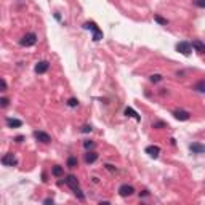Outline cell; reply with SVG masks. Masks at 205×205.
<instances>
[{
  "mask_svg": "<svg viewBox=\"0 0 205 205\" xmlns=\"http://www.w3.org/2000/svg\"><path fill=\"white\" fill-rule=\"evenodd\" d=\"M176 50H178L181 55L189 56L191 55V50H192V45L188 44V42H180V44H176Z\"/></svg>",
  "mask_w": 205,
  "mask_h": 205,
  "instance_id": "obj_3",
  "label": "cell"
},
{
  "mask_svg": "<svg viewBox=\"0 0 205 205\" xmlns=\"http://www.w3.org/2000/svg\"><path fill=\"white\" fill-rule=\"evenodd\" d=\"M48 67H50V63L48 61H40V63H37V66H35V72L37 74H45L48 70Z\"/></svg>",
  "mask_w": 205,
  "mask_h": 205,
  "instance_id": "obj_7",
  "label": "cell"
},
{
  "mask_svg": "<svg viewBox=\"0 0 205 205\" xmlns=\"http://www.w3.org/2000/svg\"><path fill=\"white\" fill-rule=\"evenodd\" d=\"M133 192H135V189H133V186H130V184H122V186L119 188V194L122 196V197H128Z\"/></svg>",
  "mask_w": 205,
  "mask_h": 205,
  "instance_id": "obj_5",
  "label": "cell"
},
{
  "mask_svg": "<svg viewBox=\"0 0 205 205\" xmlns=\"http://www.w3.org/2000/svg\"><path fill=\"white\" fill-rule=\"evenodd\" d=\"M67 104L70 106V108H77V106H79V101H77L75 98H70V100L67 101Z\"/></svg>",
  "mask_w": 205,
  "mask_h": 205,
  "instance_id": "obj_22",
  "label": "cell"
},
{
  "mask_svg": "<svg viewBox=\"0 0 205 205\" xmlns=\"http://www.w3.org/2000/svg\"><path fill=\"white\" fill-rule=\"evenodd\" d=\"M106 168H108V170H111V172H116V167H114V165H111V164L106 165Z\"/></svg>",
  "mask_w": 205,
  "mask_h": 205,
  "instance_id": "obj_29",
  "label": "cell"
},
{
  "mask_svg": "<svg viewBox=\"0 0 205 205\" xmlns=\"http://www.w3.org/2000/svg\"><path fill=\"white\" fill-rule=\"evenodd\" d=\"M34 136L37 138L40 143H50L51 141V136L48 135V133H45V131H39L37 130V131H34Z\"/></svg>",
  "mask_w": 205,
  "mask_h": 205,
  "instance_id": "obj_6",
  "label": "cell"
},
{
  "mask_svg": "<svg viewBox=\"0 0 205 205\" xmlns=\"http://www.w3.org/2000/svg\"><path fill=\"white\" fill-rule=\"evenodd\" d=\"M0 85H2V91H6V82L2 79V80H0Z\"/></svg>",
  "mask_w": 205,
  "mask_h": 205,
  "instance_id": "obj_28",
  "label": "cell"
},
{
  "mask_svg": "<svg viewBox=\"0 0 205 205\" xmlns=\"http://www.w3.org/2000/svg\"><path fill=\"white\" fill-rule=\"evenodd\" d=\"M152 127H154V128H164V127H165V123H162V122H159V123H154Z\"/></svg>",
  "mask_w": 205,
  "mask_h": 205,
  "instance_id": "obj_27",
  "label": "cell"
},
{
  "mask_svg": "<svg viewBox=\"0 0 205 205\" xmlns=\"http://www.w3.org/2000/svg\"><path fill=\"white\" fill-rule=\"evenodd\" d=\"M74 194H75L77 197H79V200H85V196L82 194V191H80L79 188H77V189H74Z\"/></svg>",
  "mask_w": 205,
  "mask_h": 205,
  "instance_id": "obj_20",
  "label": "cell"
},
{
  "mask_svg": "<svg viewBox=\"0 0 205 205\" xmlns=\"http://www.w3.org/2000/svg\"><path fill=\"white\" fill-rule=\"evenodd\" d=\"M146 154H149L152 159H157L160 154V147L159 146H147L146 147Z\"/></svg>",
  "mask_w": 205,
  "mask_h": 205,
  "instance_id": "obj_10",
  "label": "cell"
},
{
  "mask_svg": "<svg viewBox=\"0 0 205 205\" xmlns=\"http://www.w3.org/2000/svg\"><path fill=\"white\" fill-rule=\"evenodd\" d=\"M162 80V75L160 74H154V75H151V82H160Z\"/></svg>",
  "mask_w": 205,
  "mask_h": 205,
  "instance_id": "obj_23",
  "label": "cell"
},
{
  "mask_svg": "<svg viewBox=\"0 0 205 205\" xmlns=\"http://www.w3.org/2000/svg\"><path fill=\"white\" fill-rule=\"evenodd\" d=\"M83 27H85V29L93 31V40H95V42H100V40L103 39V32H101V29L96 26V23H93V21H90V23H85V24H83Z\"/></svg>",
  "mask_w": 205,
  "mask_h": 205,
  "instance_id": "obj_1",
  "label": "cell"
},
{
  "mask_svg": "<svg viewBox=\"0 0 205 205\" xmlns=\"http://www.w3.org/2000/svg\"><path fill=\"white\" fill-rule=\"evenodd\" d=\"M0 103H2V108H6V106H8V98H2V100H0Z\"/></svg>",
  "mask_w": 205,
  "mask_h": 205,
  "instance_id": "obj_25",
  "label": "cell"
},
{
  "mask_svg": "<svg viewBox=\"0 0 205 205\" xmlns=\"http://www.w3.org/2000/svg\"><path fill=\"white\" fill-rule=\"evenodd\" d=\"M125 116H127V117H133V119H136L138 122L141 120V116L138 114V112H136L135 109H131V108H127V109H125Z\"/></svg>",
  "mask_w": 205,
  "mask_h": 205,
  "instance_id": "obj_13",
  "label": "cell"
},
{
  "mask_svg": "<svg viewBox=\"0 0 205 205\" xmlns=\"http://www.w3.org/2000/svg\"><path fill=\"white\" fill-rule=\"evenodd\" d=\"M23 47H32V45H35L37 44V35H35L34 32H29V34H26L23 39H21V42H19Z\"/></svg>",
  "mask_w": 205,
  "mask_h": 205,
  "instance_id": "obj_2",
  "label": "cell"
},
{
  "mask_svg": "<svg viewBox=\"0 0 205 205\" xmlns=\"http://www.w3.org/2000/svg\"><path fill=\"white\" fill-rule=\"evenodd\" d=\"M6 125L10 127V128H19L21 125H23V122H21L19 119H6Z\"/></svg>",
  "mask_w": 205,
  "mask_h": 205,
  "instance_id": "obj_12",
  "label": "cell"
},
{
  "mask_svg": "<svg viewBox=\"0 0 205 205\" xmlns=\"http://www.w3.org/2000/svg\"><path fill=\"white\" fill-rule=\"evenodd\" d=\"M23 139H24L23 136H18V138H16V143H21V141H23Z\"/></svg>",
  "mask_w": 205,
  "mask_h": 205,
  "instance_id": "obj_31",
  "label": "cell"
},
{
  "mask_svg": "<svg viewBox=\"0 0 205 205\" xmlns=\"http://www.w3.org/2000/svg\"><path fill=\"white\" fill-rule=\"evenodd\" d=\"M67 167H69V168H75V167H77V157L70 155V157L67 159Z\"/></svg>",
  "mask_w": 205,
  "mask_h": 205,
  "instance_id": "obj_17",
  "label": "cell"
},
{
  "mask_svg": "<svg viewBox=\"0 0 205 205\" xmlns=\"http://www.w3.org/2000/svg\"><path fill=\"white\" fill-rule=\"evenodd\" d=\"M2 164L3 165H6V167H15L16 164H18V160H16V157H15V154H5L3 157H2Z\"/></svg>",
  "mask_w": 205,
  "mask_h": 205,
  "instance_id": "obj_4",
  "label": "cell"
},
{
  "mask_svg": "<svg viewBox=\"0 0 205 205\" xmlns=\"http://www.w3.org/2000/svg\"><path fill=\"white\" fill-rule=\"evenodd\" d=\"M44 203H53V199H45Z\"/></svg>",
  "mask_w": 205,
  "mask_h": 205,
  "instance_id": "obj_30",
  "label": "cell"
},
{
  "mask_svg": "<svg viewBox=\"0 0 205 205\" xmlns=\"http://www.w3.org/2000/svg\"><path fill=\"white\" fill-rule=\"evenodd\" d=\"M96 159H98V154H96V152H93V151L85 154V162H87V164H93V162H95Z\"/></svg>",
  "mask_w": 205,
  "mask_h": 205,
  "instance_id": "obj_15",
  "label": "cell"
},
{
  "mask_svg": "<svg viewBox=\"0 0 205 205\" xmlns=\"http://www.w3.org/2000/svg\"><path fill=\"white\" fill-rule=\"evenodd\" d=\"M91 130H93V128H91L90 125H85V127H83V128H82V131H83V133H90Z\"/></svg>",
  "mask_w": 205,
  "mask_h": 205,
  "instance_id": "obj_26",
  "label": "cell"
},
{
  "mask_svg": "<svg viewBox=\"0 0 205 205\" xmlns=\"http://www.w3.org/2000/svg\"><path fill=\"white\" fill-rule=\"evenodd\" d=\"M196 6H199V8H205V0H194Z\"/></svg>",
  "mask_w": 205,
  "mask_h": 205,
  "instance_id": "obj_24",
  "label": "cell"
},
{
  "mask_svg": "<svg viewBox=\"0 0 205 205\" xmlns=\"http://www.w3.org/2000/svg\"><path fill=\"white\" fill-rule=\"evenodd\" d=\"M173 116H175V119H178V120H189V117H191L189 112L188 111H183V109H176L173 112Z\"/></svg>",
  "mask_w": 205,
  "mask_h": 205,
  "instance_id": "obj_9",
  "label": "cell"
},
{
  "mask_svg": "<svg viewBox=\"0 0 205 205\" xmlns=\"http://www.w3.org/2000/svg\"><path fill=\"white\" fill-rule=\"evenodd\" d=\"M154 19L157 21L159 24H162V26H167V23H168V21H167L165 18H162L160 15H154Z\"/></svg>",
  "mask_w": 205,
  "mask_h": 205,
  "instance_id": "obj_19",
  "label": "cell"
},
{
  "mask_svg": "<svg viewBox=\"0 0 205 205\" xmlns=\"http://www.w3.org/2000/svg\"><path fill=\"white\" fill-rule=\"evenodd\" d=\"M64 181H66V184H67L70 189H72V191L79 188V180H77L74 175H69V176H67V178H66Z\"/></svg>",
  "mask_w": 205,
  "mask_h": 205,
  "instance_id": "obj_8",
  "label": "cell"
},
{
  "mask_svg": "<svg viewBox=\"0 0 205 205\" xmlns=\"http://www.w3.org/2000/svg\"><path fill=\"white\" fill-rule=\"evenodd\" d=\"M189 147H191V151L196 152V154H203L205 152V146L200 144V143H192Z\"/></svg>",
  "mask_w": 205,
  "mask_h": 205,
  "instance_id": "obj_11",
  "label": "cell"
},
{
  "mask_svg": "<svg viewBox=\"0 0 205 205\" xmlns=\"http://www.w3.org/2000/svg\"><path fill=\"white\" fill-rule=\"evenodd\" d=\"M83 147H85V149H93L95 143L93 141H83Z\"/></svg>",
  "mask_w": 205,
  "mask_h": 205,
  "instance_id": "obj_21",
  "label": "cell"
},
{
  "mask_svg": "<svg viewBox=\"0 0 205 205\" xmlns=\"http://www.w3.org/2000/svg\"><path fill=\"white\" fill-rule=\"evenodd\" d=\"M194 90H196V91H199V93H205V80L197 82L196 85H194Z\"/></svg>",
  "mask_w": 205,
  "mask_h": 205,
  "instance_id": "obj_16",
  "label": "cell"
},
{
  "mask_svg": "<svg viewBox=\"0 0 205 205\" xmlns=\"http://www.w3.org/2000/svg\"><path fill=\"white\" fill-rule=\"evenodd\" d=\"M63 172H64V170H63V167H59V165H55L53 170H51V173H53L55 176H61Z\"/></svg>",
  "mask_w": 205,
  "mask_h": 205,
  "instance_id": "obj_18",
  "label": "cell"
},
{
  "mask_svg": "<svg viewBox=\"0 0 205 205\" xmlns=\"http://www.w3.org/2000/svg\"><path fill=\"white\" fill-rule=\"evenodd\" d=\"M192 48H196V51H199V53H205V44H202L200 40H194L192 42Z\"/></svg>",
  "mask_w": 205,
  "mask_h": 205,
  "instance_id": "obj_14",
  "label": "cell"
}]
</instances>
